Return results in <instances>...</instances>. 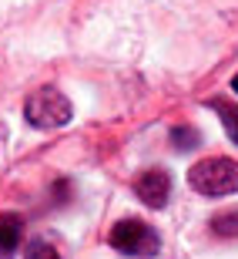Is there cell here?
<instances>
[{
  "instance_id": "6da1fadb",
  "label": "cell",
  "mask_w": 238,
  "mask_h": 259,
  "mask_svg": "<svg viewBox=\"0 0 238 259\" xmlns=\"http://www.w3.org/2000/svg\"><path fill=\"white\" fill-rule=\"evenodd\" d=\"M188 185L198 195H208V199L238 192V162H235V158H225V155L201 158L198 165H191Z\"/></svg>"
},
{
  "instance_id": "7a4b0ae2",
  "label": "cell",
  "mask_w": 238,
  "mask_h": 259,
  "mask_svg": "<svg viewBox=\"0 0 238 259\" xmlns=\"http://www.w3.org/2000/svg\"><path fill=\"white\" fill-rule=\"evenodd\" d=\"M74 115V108L67 101V95H61L57 88H37L24 105V118L34 128H64Z\"/></svg>"
},
{
  "instance_id": "3957f363",
  "label": "cell",
  "mask_w": 238,
  "mask_h": 259,
  "mask_svg": "<svg viewBox=\"0 0 238 259\" xmlns=\"http://www.w3.org/2000/svg\"><path fill=\"white\" fill-rule=\"evenodd\" d=\"M111 246H114L117 252H124V256H154L158 252V246H161V239H158V232L151 229V226H144V222L138 219H121L111 229Z\"/></svg>"
},
{
  "instance_id": "277c9868",
  "label": "cell",
  "mask_w": 238,
  "mask_h": 259,
  "mask_svg": "<svg viewBox=\"0 0 238 259\" xmlns=\"http://www.w3.org/2000/svg\"><path fill=\"white\" fill-rule=\"evenodd\" d=\"M134 192H138V199L148 209H164L168 195H171V175L164 172V168H144L134 179Z\"/></svg>"
},
{
  "instance_id": "5b68a950",
  "label": "cell",
  "mask_w": 238,
  "mask_h": 259,
  "mask_svg": "<svg viewBox=\"0 0 238 259\" xmlns=\"http://www.w3.org/2000/svg\"><path fill=\"white\" fill-rule=\"evenodd\" d=\"M20 236H24L20 215L17 212H0V259L14 256V249L20 246Z\"/></svg>"
},
{
  "instance_id": "8992f818",
  "label": "cell",
  "mask_w": 238,
  "mask_h": 259,
  "mask_svg": "<svg viewBox=\"0 0 238 259\" xmlns=\"http://www.w3.org/2000/svg\"><path fill=\"white\" fill-rule=\"evenodd\" d=\"M211 232L215 236H225V239H235L238 236V212H221L211 219Z\"/></svg>"
},
{
  "instance_id": "52a82bcc",
  "label": "cell",
  "mask_w": 238,
  "mask_h": 259,
  "mask_svg": "<svg viewBox=\"0 0 238 259\" xmlns=\"http://www.w3.org/2000/svg\"><path fill=\"white\" fill-rule=\"evenodd\" d=\"M24 259H61V256H57V249H54L50 242L34 239V242L27 246V252H24Z\"/></svg>"
},
{
  "instance_id": "ba28073f",
  "label": "cell",
  "mask_w": 238,
  "mask_h": 259,
  "mask_svg": "<svg viewBox=\"0 0 238 259\" xmlns=\"http://www.w3.org/2000/svg\"><path fill=\"white\" fill-rule=\"evenodd\" d=\"M171 142H174V148H195L198 145V132L195 128H171Z\"/></svg>"
},
{
  "instance_id": "9c48e42d",
  "label": "cell",
  "mask_w": 238,
  "mask_h": 259,
  "mask_svg": "<svg viewBox=\"0 0 238 259\" xmlns=\"http://www.w3.org/2000/svg\"><path fill=\"white\" fill-rule=\"evenodd\" d=\"M231 135V138H235V145H238V128H235V132H228Z\"/></svg>"
},
{
  "instance_id": "30bf717a",
  "label": "cell",
  "mask_w": 238,
  "mask_h": 259,
  "mask_svg": "<svg viewBox=\"0 0 238 259\" xmlns=\"http://www.w3.org/2000/svg\"><path fill=\"white\" fill-rule=\"evenodd\" d=\"M235 91H238V74H235Z\"/></svg>"
}]
</instances>
